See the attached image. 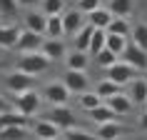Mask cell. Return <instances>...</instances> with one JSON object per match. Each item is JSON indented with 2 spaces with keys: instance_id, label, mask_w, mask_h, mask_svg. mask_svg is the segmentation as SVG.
I'll list each match as a JSON object with an SVG mask.
<instances>
[{
  "instance_id": "cell-1",
  "label": "cell",
  "mask_w": 147,
  "mask_h": 140,
  "mask_svg": "<svg viewBox=\"0 0 147 140\" xmlns=\"http://www.w3.org/2000/svg\"><path fill=\"white\" fill-rule=\"evenodd\" d=\"M50 58H47L42 50H30V53H20L15 60V68L25 70V73H30V75H40V73H45L50 68Z\"/></svg>"
},
{
  "instance_id": "cell-2",
  "label": "cell",
  "mask_w": 147,
  "mask_h": 140,
  "mask_svg": "<svg viewBox=\"0 0 147 140\" xmlns=\"http://www.w3.org/2000/svg\"><path fill=\"white\" fill-rule=\"evenodd\" d=\"M42 93H38L35 88H30V90H23V93H18L15 98H13V108L20 110L23 115L32 118V115H38V110L42 108Z\"/></svg>"
},
{
  "instance_id": "cell-3",
  "label": "cell",
  "mask_w": 147,
  "mask_h": 140,
  "mask_svg": "<svg viewBox=\"0 0 147 140\" xmlns=\"http://www.w3.org/2000/svg\"><path fill=\"white\" fill-rule=\"evenodd\" d=\"M32 83H35V75H30V73H25V70H20V68L5 73V88H8L13 95L23 93V90H30Z\"/></svg>"
},
{
  "instance_id": "cell-4",
  "label": "cell",
  "mask_w": 147,
  "mask_h": 140,
  "mask_svg": "<svg viewBox=\"0 0 147 140\" xmlns=\"http://www.w3.org/2000/svg\"><path fill=\"white\" fill-rule=\"evenodd\" d=\"M105 73H107V75H105V78H110V80H115V83H120V85H127V83H130L132 78H137L140 75V70L137 68H132L130 63H125L122 58H120V60L115 63V65H110L107 70H105Z\"/></svg>"
},
{
  "instance_id": "cell-5",
  "label": "cell",
  "mask_w": 147,
  "mask_h": 140,
  "mask_svg": "<svg viewBox=\"0 0 147 140\" xmlns=\"http://www.w3.org/2000/svg\"><path fill=\"white\" fill-rule=\"evenodd\" d=\"M62 83L67 85L70 93H75V95L90 90V78H87V70H70V68H67V73L62 75Z\"/></svg>"
},
{
  "instance_id": "cell-6",
  "label": "cell",
  "mask_w": 147,
  "mask_h": 140,
  "mask_svg": "<svg viewBox=\"0 0 147 140\" xmlns=\"http://www.w3.org/2000/svg\"><path fill=\"white\" fill-rule=\"evenodd\" d=\"M70 90L65 83H47L45 88H42V98H45L50 105H67L70 100Z\"/></svg>"
},
{
  "instance_id": "cell-7",
  "label": "cell",
  "mask_w": 147,
  "mask_h": 140,
  "mask_svg": "<svg viewBox=\"0 0 147 140\" xmlns=\"http://www.w3.org/2000/svg\"><path fill=\"white\" fill-rule=\"evenodd\" d=\"M87 23L85 13L80 8H70V10H62V25H65V35L67 38H75V33Z\"/></svg>"
},
{
  "instance_id": "cell-8",
  "label": "cell",
  "mask_w": 147,
  "mask_h": 140,
  "mask_svg": "<svg viewBox=\"0 0 147 140\" xmlns=\"http://www.w3.org/2000/svg\"><path fill=\"white\" fill-rule=\"evenodd\" d=\"M47 118H50L55 125H60L62 133L67 130V128H72V125H78V118H75V113H72L67 105H53Z\"/></svg>"
},
{
  "instance_id": "cell-9",
  "label": "cell",
  "mask_w": 147,
  "mask_h": 140,
  "mask_svg": "<svg viewBox=\"0 0 147 140\" xmlns=\"http://www.w3.org/2000/svg\"><path fill=\"white\" fill-rule=\"evenodd\" d=\"M122 60L130 63L132 68H137L140 73H145L147 70V50H142L137 43H127V48L122 53Z\"/></svg>"
},
{
  "instance_id": "cell-10",
  "label": "cell",
  "mask_w": 147,
  "mask_h": 140,
  "mask_svg": "<svg viewBox=\"0 0 147 140\" xmlns=\"http://www.w3.org/2000/svg\"><path fill=\"white\" fill-rule=\"evenodd\" d=\"M42 35L35 30H28V28H23V33H20V38H18V45L15 50L18 53H30V50H40L42 48Z\"/></svg>"
},
{
  "instance_id": "cell-11",
  "label": "cell",
  "mask_w": 147,
  "mask_h": 140,
  "mask_svg": "<svg viewBox=\"0 0 147 140\" xmlns=\"http://www.w3.org/2000/svg\"><path fill=\"white\" fill-rule=\"evenodd\" d=\"M127 90L125 93L130 95V100L135 103V105H147V78H132L130 83H127Z\"/></svg>"
},
{
  "instance_id": "cell-12",
  "label": "cell",
  "mask_w": 147,
  "mask_h": 140,
  "mask_svg": "<svg viewBox=\"0 0 147 140\" xmlns=\"http://www.w3.org/2000/svg\"><path fill=\"white\" fill-rule=\"evenodd\" d=\"M23 23H25L28 30H35V33H40V35H45V30H47V15L42 10H35V8H30L23 15Z\"/></svg>"
},
{
  "instance_id": "cell-13",
  "label": "cell",
  "mask_w": 147,
  "mask_h": 140,
  "mask_svg": "<svg viewBox=\"0 0 147 140\" xmlns=\"http://www.w3.org/2000/svg\"><path fill=\"white\" fill-rule=\"evenodd\" d=\"M20 33H23V30H20L15 23H0V48H5V50H15Z\"/></svg>"
},
{
  "instance_id": "cell-14",
  "label": "cell",
  "mask_w": 147,
  "mask_h": 140,
  "mask_svg": "<svg viewBox=\"0 0 147 140\" xmlns=\"http://www.w3.org/2000/svg\"><path fill=\"white\" fill-rule=\"evenodd\" d=\"M40 50H42L53 63L55 60H65V55H67V48H65V43H62V38H45Z\"/></svg>"
},
{
  "instance_id": "cell-15",
  "label": "cell",
  "mask_w": 147,
  "mask_h": 140,
  "mask_svg": "<svg viewBox=\"0 0 147 140\" xmlns=\"http://www.w3.org/2000/svg\"><path fill=\"white\" fill-rule=\"evenodd\" d=\"M105 103H107V105H110L112 110H115V113H117L120 118H122V115H130V113H132V108H135V103L130 100V95H127V93H122V90H120V93H115V95H110V98H107Z\"/></svg>"
},
{
  "instance_id": "cell-16",
  "label": "cell",
  "mask_w": 147,
  "mask_h": 140,
  "mask_svg": "<svg viewBox=\"0 0 147 140\" xmlns=\"http://www.w3.org/2000/svg\"><path fill=\"white\" fill-rule=\"evenodd\" d=\"M127 133V128H125L120 120H107V123H100L95 125V138H120V135H125Z\"/></svg>"
},
{
  "instance_id": "cell-17",
  "label": "cell",
  "mask_w": 147,
  "mask_h": 140,
  "mask_svg": "<svg viewBox=\"0 0 147 140\" xmlns=\"http://www.w3.org/2000/svg\"><path fill=\"white\" fill-rule=\"evenodd\" d=\"M32 135L53 140V138H62V130H60V125H55L50 118H45V120H38V123L32 125Z\"/></svg>"
},
{
  "instance_id": "cell-18",
  "label": "cell",
  "mask_w": 147,
  "mask_h": 140,
  "mask_svg": "<svg viewBox=\"0 0 147 140\" xmlns=\"http://www.w3.org/2000/svg\"><path fill=\"white\" fill-rule=\"evenodd\" d=\"M65 65H67L70 70H87V65H90V53H85V50H67V55H65Z\"/></svg>"
},
{
  "instance_id": "cell-19",
  "label": "cell",
  "mask_w": 147,
  "mask_h": 140,
  "mask_svg": "<svg viewBox=\"0 0 147 140\" xmlns=\"http://www.w3.org/2000/svg\"><path fill=\"white\" fill-rule=\"evenodd\" d=\"M112 18H115V13L110 8H97V10H92V13H87V23L90 25H95V28H105L107 30V25L112 23Z\"/></svg>"
},
{
  "instance_id": "cell-20",
  "label": "cell",
  "mask_w": 147,
  "mask_h": 140,
  "mask_svg": "<svg viewBox=\"0 0 147 140\" xmlns=\"http://www.w3.org/2000/svg\"><path fill=\"white\" fill-rule=\"evenodd\" d=\"M92 33H95V25L85 23L82 28H80L78 33H75V38H72V45L78 48V50H90V40H92Z\"/></svg>"
},
{
  "instance_id": "cell-21",
  "label": "cell",
  "mask_w": 147,
  "mask_h": 140,
  "mask_svg": "<svg viewBox=\"0 0 147 140\" xmlns=\"http://www.w3.org/2000/svg\"><path fill=\"white\" fill-rule=\"evenodd\" d=\"M8 125H30V118L23 115L20 110H3L0 113V128H8Z\"/></svg>"
},
{
  "instance_id": "cell-22",
  "label": "cell",
  "mask_w": 147,
  "mask_h": 140,
  "mask_svg": "<svg viewBox=\"0 0 147 140\" xmlns=\"http://www.w3.org/2000/svg\"><path fill=\"white\" fill-rule=\"evenodd\" d=\"M78 103H80V108L85 110V113H90V110H95L97 105H102V103H105V98H102L97 90H85V93H80Z\"/></svg>"
},
{
  "instance_id": "cell-23",
  "label": "cell",
  "mask_w": 147,
  "mask_h": 140,
  "mask_svg": "<svg viewBox=\"0 0 147 140\" xmlns=\"http://www.w3.org/2000/svg\"><path fill=\"white\" fill-rule=\"evenodd\" d=\"M87 115L92 118V123H95V125H100V123H107V120H115V118H120V115L115 113V110H112V108L107 105V103L97 105V108H95V110H90Z\"/></svg>"
},
{
  "instance_id": "cell-24",
  "label": "cell",
  "mask_w": 147,
  "mask_h": 140,
  "mask_svg": "<svg viewBox=\"0 0 147 140\" xmlns=\"http://www.w3.org/2000/svg\"><path fill=\"white\" fill-rule=\"evenodd\" d=\"M18 13H20V3L18 0H0V20L15 23Z\"/></svg>"
},
{
  "instance_id": "cell-25",
  "label": "cell",
  "mask_w": 147,
  "mask_h": 140,
  "mask_svg": "<svg viewBox=\"0 0 147 140\" xmlns=\"http://www.w3.org/2000/svg\"><path fill=\"white\" fill-rule=\"evenodd\" d=\"M45 38H67V35H65V25H62V13L60 15H47Z\"/></svg>"
},
{
  "instance_id": "cell-26",
  "label": "cell",
  "mask_w": 147,
  "mask_h": 140,
  "mask_svg": "<svg viewBox=\"0 0 147 140\" xmlns=\"http://www.w3.org/2000/svg\"><path fill=\"white\" fill-rule=\"evenodd\" d=\"M107 45V30H105V28H95V33H92V40H90V50H87V53L92 55H97L102 50V48Z\"/></svg>"
},
{
  "instance_id": "cell-27",
  "label": "cell",
  "mask_w": 147,
  "mask_h": 140,
  "mask_svg": "<svg viewBox=\"0 0 147 140\" xmlns=\"http://www.w3.org/2000/svg\"><path fill=\"white\" fill-rule=\"evenodd\" d=\"M107 33H115V35H125V38H130L132 25L127 23V18H120V15H115V18H112V23L107 25Z\"/></svg>"
},
{
  "instance_id": "cell-28",
  "label": "cell",
  "mask_w": 147,
  "mask_h": 140,
  "mask_svg": "<svg viewBox=\"0 0 147 140\" xmlns=\"http://www.w3.org/2000/svg\"><path fill=\"white\" fill-rule=\"evenodd\" d=\"M30 130L28 125H8V128H0V138L5 140H18V138H28Z\"/></svg>"
},
{
  "instance_id": "cell-29",
  "label": "cell",
  "mask_w": 147,
  "mask_h": 140,
  "mask_svg": "<svg viewBox=\"0 0 147 140\" xmlns=\"http://www.w3.org/2000/svg\"><path fill=\"white\" fill-rule=\"evenodd\" d=\"M110 10L120 18H127L135 10V0H110Z\"/></svg>"
},
{
  "instance_id": "cell-30",
  "label": "cell",
  "mask_w": 147,
  "mask_h": 140,
  "mask_svg": "<svg viewBox=\"0 0 147 140\" xmlns=\"http://www.w3.org/2000/svg\"><path fill=\"white\" fill-rule=\"evenodd\" d=\"M95 90H97V93H100L102 98L107 100L110 95L120 93V90H122V85H120V83H115V80H110V78H102L100 83H97V88H95Z\"/></svg>"
},
{
  "instance_id": "cell-31",
  "label": "cell",
  "mask_w": 147,
  "mask_h": 140,
  "mask_svg": "<svg viewBox=\"0 0 147 140\" xmlns=\"http://www.w3.org/2000/svg\"><path fill=\"white\" fill-rule=\"evenodd\" d=\"M95 60H97V65H100V68H105V70H107L110 65H115V63L120 60V55H117V53H112V50H110V48L105 45V48L100 50V53L95 55Z\"/></svg>"
},
{
  "instance_id": "cell-32",
  "label": "cell",
  "mask_w": 147,
  "mask_h": 140,
  "mask_svg": "<svg viewBox=\"0 0 147 140\" xmlns=\"http://www.w3.org/2000/svg\"><path fill=\"white\" fill-rule=\"evenodd\" d=\"M130 38H132V43H137L142 50H147V23H137V25H132Z\"/></svg>"
},
{
  "instance_id": "cell-33",
  "label": "cell",
  "mask_w": 147,
  "mask_h": 140,
  "mask_svg": "<svg viewBox=\"0 0 147 140\" xmlns=\"http://www.w3.org/2000/svg\"><path fill=\"white\" fill-rule=\"evenodd\" d=\"M107 48L122 58L125 48H127V38H125V35H115V33H107Z\"/></svg>"
},
{
  "instance_id": "cell-34",
  "label": "cell",
  "mask_w": 147,
  "mask_h": 140,
  "mask_svg": "<svg viewBox=\"0 0 147 140\" xmlns=\"http://www.w3.org/2000/svg\"><path fill=\"white\" fill-rule=\"evenodd\" d=\"M40 10L45 15H60L62 10H65V0H42L40 3Z\"/></svg>"
},
{
  "instance_id": "cell-35",
  "label": "cell",
  "mask_w": 147,
  "mask_h": 140,
  "mask_svg": "<svg viewBox=\"0 0 147 140\" xmlns=\"http://www.w3.org/2000/svg\"><path fill=\"white\" fill-rule=\"evenodd\" d=\"M100 5H102V0H78V8L82 10L85 15H87V13H92V10H97Z\"/></svg>"
},
{
  "instance_id": "cell-36",
  "label": "cell",
  "mask_w": 147,
  "mask_h": 140,
  "mask_svg": "<svg viewBox=\"0 0 147 140\" xmlns=\"http://www.w3.org/2000/svg\"><path fill=\"white\" fill-rule=\"evenodd\" d=\"M18 3H20V8L30 10V8H38V5L42 3V0H18Z\"/></svg>"
},
{
  "instance_id": "cell-37",
  "label": "cell",
  "mask_w": 147,
  "mask_h": 140,
  "mask_svg": "<svg viewBox=\"0 0 147 140\" xmlns=\"http://www.w3.org/2000/svg\"><path fill=\"white\" fill-rule=\"evenodd\" d=\"M10 108H13V105H10V103L5 100L3 95H0V113H3V110H10Z\"/></svg>"
},
{
  "instance_id": "cell-38",
  "label": "cell",
  "mask_w": 147,
  "mask_h": 140,
  "mask_svg": "<svg viewBox=\"0 0 147 140\" xmlns=\"http://www.w3.org/2000/svg\"><path fill=\"white\" fill-rule=\"evenodd\" d=\"M140 128H142V130H147V113H142V115H140Z\"/></svg>"
}]
</instances>
